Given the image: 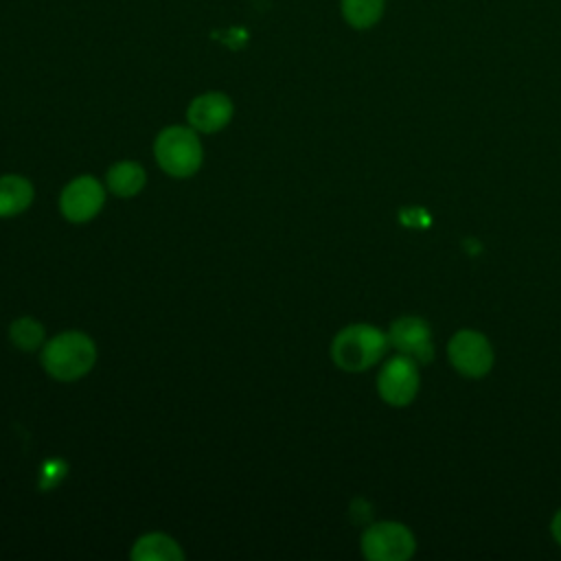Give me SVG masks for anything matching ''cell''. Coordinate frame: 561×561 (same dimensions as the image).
Returning a JSON list of instances; mask_svg holds the SVG:
<instances>
[{"label": "cell", "instance_id": "12", "mask_svg": "<svg viewBox=\"0 0 561 561\" xmlns=\"http://www.w3.org/2000/svg\"><path fill=\"white\" fill-rule=\"evenodd\" d=\"M105 182H107L110 193L127 199V197H136L145 188L147 173H145L142 164H138L134 160H123L107 169Z\"/></svg>", "mask_w": 561, "mask_h": 561}, {"label": "cell", "instance_id": "13", "mask_svg": "<svg viewBox=\"0 0 561 561\" xmlns=\"http://www.w3.org/2000/svg\"><path fill=\"white\" fill-rule=\"evenodd\" d=\"M386 0H340V13L351 28L364 31L375 26L383 15Z\"/></svg>", "mask_w": 561, "mask_h": 561}, {"label": "cell", "instance_id": "2", "mask_svg": "<svg viewBox=\"0 0 561 561\" xmlns=\"http://www.w3.org/2000/svg\"><path fill=\"white\" fill-rule=\"evenodd\" d=\"M388 344V333L373 324L357 322L337 331L331 342V357L337 368L346 373H362L381 362Z\"/></svg>", "mask_w": 561, "mask_h": 561}, {"label": "cell", "instance_id": "15", "mask_svg": "<svg viewBox=\"0 0 561 561\" xmlns=\"http://www.w3.org/2000/svg\"><path fill=\"white\" fill-rule=\"evenodd\" d=\"M66 471H68V465L64 460H59V458L46 460L39 471V489H44V491L55 489L66 478Z\"/></svg>", "mask_w": 561, "mask_h": 561}, {"label": "cell", "instance_id": "11", "mask_svg": "<svg viewBox=\"0 0 561 561\" xmlns=\"http://www.w3.org/2000/svg\"><path fill=\"white\" fill-rule=\"evenodd\" d=\"M129 557L134 561H180L184 559V550L164 533H147L136 539Z\"/></svg>", "mask_w": 561, "mask_h": 561}, {"label": "cell", "instance_id": "5", "mask_svg": "<svg viewBox=\"0 0 561 561\" xmlns=\"http://www.w3.org/2000/svg\"><path fill=\"white\" fill-rule=\"evenodd\" d=\"M419 386H421L419 362H414L403 353H397L394 357H390L377 375L379 397L394 408H403L412 403V399L419 392Z\"/></svg>", "mask_w": 561, "mask_h": 561}, {"label": "cell", "instance_id": "1", "mask_svg": "<svg viewBox=\"0 0 561 561\" xmlns=\"http://www.w3.org/2000/svg\"><path fill=\"white\" fill-rule=\"evenodd\" d=\"M44 370L57 381H77L96 364V344L83 331H61L39 348Z\"/></svg>", "mask_w": 561, "mask_h": 561}, {"label": "cell", "instance_id": "14", "mask_svg": "<svg viewBox=\"0 0 561 561\" xmlns=\"http://www.w3.org/2000/svg\"><path fill=\"white\" fill-rule=\"evenodd\" d=\"M9 340L15 348L24 353L39 351L46 342V329L39 320L31 316H20L9 324Z\"/></svg>", "mask_w": 561, "mask_h": 561}, {"label": "cell", "instance_id": "9", "mask_svg": "<svg viewBox=\"0 0 561 561\" xmlns=\"http://www.w3.org/2000/svg\"><path fill=\"white\" fill-rule=\"evenodd\" d=\"M388 342L403 355L419 364H427L434 357L432 331L419 316H401L388 329Z\"/></svg>", "mask_w": 561, "mask_h": 561}, {"label": "cell", "instance_id": "8", "mask_svg": "<svg viewBox=\"0 0 561 561\" xmlns=\"http://www.w3.org/2000/svg\"><path fill=\"white\" fill-rule=\"evenodd\" d=\"M234 116V103L226 92L210 90L197 94L186 107V123L197 134H217Z\"/></svg>", "mask_w": 561, "mask_h": 561}, {"label": "cell", "instance_id": "6", "mask_svg": "<svg viewBox=\"0 0 561 561\" xmlns=\"http://www.w3.org/2000/svg\"><path fill=\"white\" fill-rule=\"evenodd\" d=\"M451 366L465 377H484L493 366V346L484 333L462 329L447 344Z\"/></svg>", "mask_w": 561, "mask_h": 561}, {"label": "cell", "instance_id": "16", "mask_svg": "<svg viewBox=\"0 0 561 561\" xmlns=\"http://www.w3.org/2000/svg\"><path fill=\"white\" fill-rule=\"evenodd\" d=\"M550 530H552V537H554V541L561 546V508H559V511H557V515L552 517Z\"/></svg>", "mask_w": 561, "mask_h": 561}, {"label": "cell", "instance_id": "10", "mask_svg": "<svg viewBox=\"0 0 561 561\" xmlns=\"http://www.w3.org/2000/svg\"><path fill=\"white\" fill-rule=\"evenodd\" d=\"M35 197L33 184L18 173L0 175V217H15L24 213Z\"/></svg>", "mask_w": 561, "mask_h": 561}, {"label": "cell", "instance_id": "7", "mask_svg": "<svg viewBox=\"0 0 561 561\" xmlns=\"http://www.w3.org/2000/svg\"><path fill=\"white\" fill-rule=\"evenodd\" d=\"M105 204V188L92 175H77L59 195V210L72 224H85L94 219Z\"/></svg>", "mask_w": 561, "mask_h": 561}, {"label": "cell", "instance_id": "4", "mask_svg": "<svg viewBox=\"0 0 561 561\" xmlns=\"http://www.w3.org/2000/svg\"><path fill=\"white\" fill-rule=\"evenodd\" d=\"M362 552L370 561H405L414 552V535L399 522H377L364 530Z\"/></svg>", "mask_w": 561, "mask_h": 561}, {"label": "cell", "instance_id": "3", "mask_svg": "<svg viewBox=\"0 0 561 561\" xmlns=\"http://www.w3.org/2000/svg\"><path fill=\"white\" fill-rule=\"evenodd\" d=\"M153 156L167 175L184 180L199 171L204 147L191 125H169L153 140Z\"/></svg>", "mask_w": 561, "mask_h": 561}]
</instances>
